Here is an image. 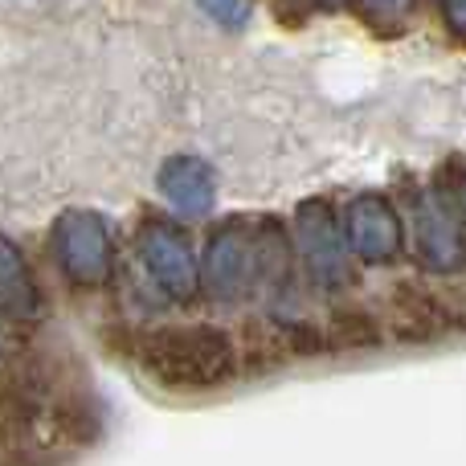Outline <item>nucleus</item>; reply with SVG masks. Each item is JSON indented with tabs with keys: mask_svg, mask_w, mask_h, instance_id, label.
<instances>
[{
	"mask_svg": "<svg viewBox=\"0 0 466 466\" xmlns=\"http://www.w3.org/2000/svg\"><path fill=\"white\" fill-rule=\"evenodd\" d=\"M279 339H282V352H287L290 364L295 360H315V356H331L323 323H307V319L279 323Z\"/></svg>",
	"mask_w": 466,
	"mask_h": 466,
	"instance_id": "20e7f679",
	"label": "nucleus"
},
{
	"mask_svg": "<svg viewBox=\"0 0 466 466\" xmlns=\"http://www.w3.org/2000/svg\"><path fill=\"white\" fill-rule=\"evenodd\" d=\"M328 331V348L331 356H348V352H380L389 344V323L380 319L369 307H336L323 319Z\"/></svg>",
	"mask_w": 466,
	"mask_h": 466,
	"instance_id": "7ed1b4c3",
	"label": "nucleus"
},
{
	"mask_svg": "<svg viewBox=\"0 0 466 466\" xmlns=\"http://www.w3.org/2000/svg\"><path fill=\"white\" fill-rule=\"evenodd\" d=\"M389 339L401 348H421L434 339L466 331V315L454 303L426 287L418 279H401L389 287Z\"/></svg>",
	"mask_w": 466,
	"mask_h": 466,
	"instance_id": "f03ea898",
	"label": "nucleus"
},
{
	"mask_svg": "<svg viewBox=\"0 0 466 466\" xmlns=\"http://www.w3.org/2000/svg\"><path fill=\"white\" fill-rule=\"evenodd\" d=\"M136 364L164 393H213L246 372L241 339L218 323H164L139 331Z\"/></svg>",
	"mask_w": 466,
	"mask_h": 466,
	"instance_id": "f257e3e1",
	"label": "nucleus"
}]
</instances>
